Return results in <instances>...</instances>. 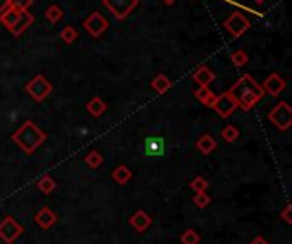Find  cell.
<instances>
[{
  "label": "cell",
  "mask_w": 292,
  "mask_h": 244,
  "mask_svg": "<svg viewBox=\"0 0 292 244\" xmlns=\"http://www.w3.org/2000/svg\"><path fill=\"white\" fill-rule=\"evenodd\" d=\"M228 92L243 111H249L265 96L262 86L249 74H243Z\"/></svg>",
  "instance_id": "1"
},
{
  "label": "cell",
  "mask_w": 292,
  "mask_h": 244,
  "mask_svg": "<svg viewBox=\"0 0 292 244\" xmlns=\"http://www.w3.org/2000/svg\"><path fill=\"white\" fill-rule=\"evenodd\" d=\"M46 135L41 131L33 121H24L19 130L12 133L14 144L17 145L21 150H24L26 154H33L35 150L45 142Z\"/></svg>",
  "instance_id": "2"
},
{
  "label": "cell",
  "mask_w": 292,
  "mask_h": 244,
  "mask_svg": "<svg viewBox=\"0 0 292 244\" xmlns=\"http://www.w3.org/2000/svg\"><path fill=\"white\" fill-rule=\"evenodd\" d=\"M51 91H53V86H51V82L48 79H45L43 75H36L35 79H31V81L26 84V92L29 94L36 102L45 101L51 94Z\"/></svg>",
  "instance_id": "3"
},
{
  "label": "cell",
  "mask_w": 292,
  "mask_h": 244,
  "mask_svg": "<svg viewBox=\"0 0 292 244\" xmlns=\"http://www.w3.org/2000/svg\"><path fill=\"white\" fill-rule=\"evenodd\" d=\"M268 120L274 123L277 128L285 131L290 128L292 125V110L290 106L287 104L285 101L279 102L277 106H274V110H272L270 113H268Z\"/></svg>",
  "instance_id": "4"
},
{
  "label": "cell",
  "mask_w": 292,
  "mask_h": 244,
  "mask_svg": "<svg viewBox=\"0 0 292 244\" xmlns=\"http://www.w3.org/2000/svg\"><path fill=\"white\" fill-rule=\"evenodd\" d=\"M22 232H24V227L17 224L14 217H6L0 222V239L6 244H12Z\"/></svg>",
  "instance_id": "5"
},
{
  "label": "cell",
  "mask_w": 292,
  "mask_h": 244,
  "mask_svg": "<svg viewBox=\"0 0 292 244\" xmlns=\"http://www.w3.org/2000/svg\"><path fill=\"white\" fill-rule=\"evenodd\" d=\"M103 4L106 6L108 11H111L113 16L121 21L137 7L139 0H103Z\"/></svg>",
  "instance_id": "6"
},
{
  "label": "cell",
  "mask_w": 292,
  "mask_h": 244,
  "mask_svg": "<svg viewBox=\"0 0 292 244\" xmlns=\"http://www.w3.org/2000/svg\"><path fill=\"white\" fill-rule=\"evenodd\" d=\"M212 108L217 111L219 116L228 118V116H231L238 110V104H236V101L229 96V92H224V94H220V96H215L214 102H212Z\"/></svg>",
  "instance_id": "7"
},
{
  "label": "cell",
  "mask_w": 292,
  "mask_h": 244,
  "mask_svg": "<svg viewBox=\"0 0 292 244\" xmlns=\"http://www.w3.org/2000/svg\"><path fill=\"white\" fill-rule=\"evenodd\" d=\"M224 27L234 38H238V36H241L243 32L249 27V21L243 16L241 12H234V14H231V16L224 21Z\"/></svg>",
  "instance_id": "8"
},
{
  "label": "cell",
  "mask_w": 292,
  "mask_h": 244,
  "mask_svg": "<svg viewBox=\"0 0 292 244\" xmlns=\"http://www.w3.org/2000/svg\"><path fill=\"white\" fill-rule=\"evenodd\" d=\"M84 29L94 38H100L108 29V21L100 12H92L86 21H84Z\"/></svg>",
  "instance_id": "9"
},
{
  "label": "cell",
  "mask_w": 292,
  "mask_h": 244,
  "mask_svg": "<svg viewBox=\"0 0 292 244\" xmlns=\"http://www.w3.org/2000/svg\"><path fill=\"white\" fill-rule=\"evenodd\" d=\"M263 92L270 94V96H279V94L285 89V81L280 77L279 74H270L263 82Z\"/></svg>",
  "instance_id": "10"
},
{
  "label": "cell",
  "mask_w": 292,
  "mask_h": 244,
  "mask_svg": "<svg viewBox=\"0 0 292 244\" xmlns=\"http://www.w3.org/2000/svg\"><path fill=\"white\" fill-rule=\"evenodd\" d=\"M144 154L149 157L163 156L164 154V138L163 137H149L144 142Z\"/></svg>",
  "instance_id": "11"
},
{
  "label": "cell",
  "mask_w": 292,
  "mask_h": 244,
  "mask_svg": "<svg viewBox=\"0 0 292 244\" xmlns=\"http://www.w3.org/2000/svg\"><path fill=\"white\" fill-rule=\"evenodd\" d=\"M33 22H35V16L29 14L27 11H21V14H19V19L16 21V24H14L9 31H11L14 36H21L22 32H24L27 27L33 24Z\"/></svg>",
  "instance_id": "12"
},
{
  "label": "cell",
  "mask_w": 292,
  "mask_h": 244,
  "mask_svg": "<svg viewBox=\"0 0 292 244\" xmlns=\"http://www.w3.org/2000/svg\"><path fill=\"white\" fill-rule=\"evenodd\" d=\"M150 224H152V219H150V215L147 212H144V210H139V212H135L130 217V225L137 232H144Z\"/></svg>",
  "instance_id": "13"
},
{
  "label": "cell",
  "mask_w": 292,
  "mask_h": 244,
  "mask_svg": "<svg viewBox=\"0 0 292 244\" xmlns=\"http://www.w3.org/2000/svg\"><path fill=\"white\" fill-rule=\"evenodd\" d=\"M35 220H36V224L40 225V227H43V229H50L51 225H53L56 222V215L51 212V210L48 208V206H45V208H41L40 212H38L35 215Z\"/></svg>",
  "instance_id": "14"
},
{
  "label": "cell",
  "mask_w": 292,
  "mask_h": 244,
  "mask_svg": "<svg viewBox=\"0 0 292 244\" xmlns=\"http://www.w3.org/2000/svg\"><path fill=\"white\" fill-rule=\"evenodd\" d=\"M214 79H215V74L207 67H200L195 74H193V81L199 84L200 87H207L210 82H214Z\"/></svg>",
  "instance_id": "15"
},
{
  "label": "cell",
  "mask_w": 292,
  "mask_h": 244,
  "mask_svg": "<svg viewBox=\"0 0 292 244\" xmlns=\"http://www.w3.org/2000/svg\"><path fill=\"white\" fill-rule=\"evenodd\" d=\"M19 14H21V11L12 6H9L6 11L0 12V22H2L4 26L7 27V29H11V27L16 24V21L19 19Z\"/></svg>",
  "instance_id": "16"
},
{
  "label": "cell",
  "mask_w": 292,
  "mask_h": 244,
  "mask_svg": "<svg viewBox=\"0 0 292 244\" xmlns=\"http://www.w3.org/2000/svg\"><path fill=\"white\" fill-rule=\"evenodd\" d=\"M195 145H197V149L204 154V156H209V154H212L215 149H217V142H215L210 135H202V137L197 140Z\"/></svg>",
  "instance_id": "17"
},
{
  "label": "cell",
  "mask_w": 292,
  "mask_h": 244,
  "mask_svg": "<svg viewBox=\"0 0 292 244\" xmlns=\"http://www.w3.org/2000/svg\"><path fill=\"white\" fill-rule=\"evenodd\" d=\"M111 176H113V180L118 183V185H126V183L132 180V171L121 164V166H118L116 169H113Z\"/></svg>",
  "instance_id": "18"
},
{
  "label": "cell",
  "mask_w": 292,
  "mask_h": 244,
  "mask_svg": "<svg viewBox=\"0 0 292 244\" xmlns=\"http://www.w3.org/2000/svg\"><path fill=\"white\" fill-rule=\"evenodd\" d=\"M86 108H87V111L94 116V118H100L103 113L106 111V102L101 101L100 97H92V99L86 104Z\"/></svg>",
  "instance_id": "19"
},
{
  "label": "cell",
  "mask_w": 292,
  "mask_h": 244,
  "mask_svg": "<svg viewBox=\"0 0 292 244\" xmlns=\"http://www.w3.org/2000/svg\"><path fill=\"white\" fill-rule=\"evenodd\" d=\"M150 86H152V89L155 92H159V94H164L166 91H169L171 89V81L166 77V75H163V74H159L157 77L154 79L152 82H150Z\"/></svg>",
  "instance_id": "20"
},
{
  "label": "cell",
  "mask_w": 292,
  "mask_h": 244,
  "mask_svg": "<svg viewBox=\"0 0 292 244\" xmlns=\"http://www.w3.org/2000/svg\"><path fill=\"white\" fill-rule=\"evenodd\" d=\"M195 96H197V99H199L202 104H205V106H212V102H214V99H215V94L210 91L209 86L200 87L199 91L195 92Z\"/></svg>",
  "instance_id": "21"
},
{
  "label": "cell",
  "mask_w": 292,
  "mask_h": 244,
  "mask_svg": "<svg viewBox=\"0 0 292 244\" xmlns=\"http://www.w3.org/2000/svg\"><path fill=\"white\" fill-rule=\"evenodd\" d=\"M38 190L41 191V193H45V195H50L51 191L55 190L56 188V183H55V180L51 176H43L41 178L40 181H38Z\"/></svg>",
  "instance_id": "22"
},
{
  "label": "cell",
  "mask_w": 292,
  "mask_h": 244,
  "mask_svg": "<svg viewBox=\"0 0 292 244\" xmlns=\"http://www.w3.org/2000/svg\"><path fill=\"white\" fill-rule=\"evenodd\" d=\"M45 17L48 19L51 24H56V22H58L60 19L63 17V11H62V9H60L58 6H55V4H53V6H50V7L45 11Z\"/></svg>",
  "instance_id": "23"
},
{
  "label": "cell",
  "mask_w": 292,
  "mask_h": 244,
  "mask_svg": "<svg viewBox=\"0 0 292 244\" xmlns=\"http://www.w3.org/2000/svg\"><path fill=\"white\" fill-rule=\"evenodd\" d=\"M60 38H62V41H65L67 45H72L75 40L79 38V32L74 29L72 26H65L62 31H60Z\"/></svg>",
  "instance_id": "24"
},
{
  "label": "cell",
  "mask_w": 292,
  "mask_h": 244,
  "mask_svg": "<svg viewBox=\"0 0 292 244\" xmlns=\"http://www.w3.org/2000/svg\"><path fill=\"white\" fill-rule=\"evenodd\" d=\"M190 188L195 191V193H202V191H205L207 188H209V181L202 176H197L190 181Z\"/></svg>",
  "instance_id": "25"
},
{
  "label": "cell",
  "mask_w": 292,
  "mask_h": 244,
  "mask_svg": "<svg viewBox=\"0 0 292 244\" xmlns=\"http://www.w3.org/2000/svg\"><path fill=\"white\" fill-rule=\"evenodd\" d=\"M86 164L89 167H92V169H98L103 164V156L98 150H92V152H89L87 156H86Z\"/></svg>",
  "instance_id": "26"
},
{
  "label": "cell",
  "mask_w": 292,
  "mask_h": 244,
  "mask_svg": "<svg viewBox=\"0 0 292 244\" xmlns=\"http://www.w3.org/2000/svg\"><path fill=\"white\" fill-rule=\"evenodd\" d=\"M220 135H222V138L225 140V142H234V140H238V137H239V131H238L236 126L228 125L225 128H222Z\"/></svg>",
  "instance_id": "27"
},
{
  "label": "cell",
  "mask_w": 292,
  "mask_h": 244,
  "mask_svg": "<svg viewBox=\"0 0 292 244\" xmlns=\"http://www.w3.org/2000/svg\"><path fill=\"white\" fill-rule=\"evenodd\" d=\"M181 242L183 244H199L200 236L193 231V229H186V231L181 234Z\"/></svg>",
  "instance_id": "28"
},
{
  "label": "cell",
  "mask_w": 292,
  "mask_h": 244,
  "mask_svg": "<svg viewBox=\"0 0 292 244\" xmlns=\"http://www.w3.org/2000/svg\"><path fill=\"white\" fill-rule=\"evenodd\" d=\"M231 60H233V63L236 65V67H243V65L248 63V55H246V51L236 50V51H233V55H231Z\"/></svg>",
  "instance_id": "29"
},
{
  "label": "cell",
  "mask_w": 292,
  "mask_h": 244,
  "mask_svg": "<svg viewBox=\"0 0 292 244\" xmlns=\"http://www.w3.org/2000/svg\"><path fill=\"white\" fill-rule=\"evenodd\" d=\"M193 203H195L199 208H205V206L210 205V196L205 193V191H202V193H195L193 196Z\"/></svg>",
  "instance_id": "30"
},
{
  "label": "cell",
  "mask_w": 292,
  "mask_h": 244,
  "mask_svg": "<svg viewBox=\"0 0 292 244\" xmlns=\"http://www.w3.org/2000/svg\"><path fill=\"white\" fill-rule=\"evenodd\" d=\"M31 4H33V0H11V6L19 9V11H27Z\"/></svg>",
  "instance_id": "31"
},
{
  "label": "cell",
  "mask_w": 292,
  "mask_h": 244,
  "mask_svg": "<svg viewBox=\"0 0 292 244\" xmlns=\"http://www.w3.org/2000/svg\"><path fill=\"white\" fill-rule=\"evenodd\" d=\"M280 217L285 220L287 224H292V206L290 205H287L284 210L280 212Z\"/></svg>",
  "instance_id": "32"
},
{
  "label": "cell",
  "mask_w": 292,
  "mask_h": 244,
  "mask_svg": "<svg viewBox=\"0 0 292 244\" xmlns=\"http://www.w3.org/2000/svg\"><path fill=\"white\" fill-rule=\"evenodd\" d=\"M251 244H268V241L265 237H262V236H256L255 239L251 241Z\"/></svg>",
  "instance_id": "33"
},
{
  "label": "cell",
  "mask_w": 292,
  "mask_h": 244,
  "mask_svg": "<svg viewBox=\"0 0 292 244\" xmlns=\"http://www.w3.org/2000/svg\"><path fill=\"white\" fill-rule=\"evenodd\" d=\"M9 6H11V0H0V12L6 11Z\"/></svg>",
  "instance_id": "34"
},
{
  "label": "cell",
  "mask_w": 292,
  "mask_h": 244,
  "mask_svg": "<svg viewBox=\"0 0 292 244\" xmlns=\"http://www.w3.org/2000/svg\"><path fill=\"white\" fill-rule=\"evenodd\" d=\"M163 2H164V4H168V6H169V4H173L174 0H163Z\"/></svg>",
  "instance_id": "35"
},
{
  "label": "cell",
  "mask_w": 292,
  "mask_h": 244,
  "mask_svg": "<svg viewBox=\"0 0 292 244\" xmlns=\"http://www.w3.org/2000/svg\"><path fill=\"white\" fill-rule=\"evenodd\" d=\"M253 2H256V4H265V0H253Z\"/></svg>",
  "instance_id": "36"
}]
</instances>
